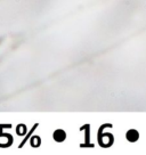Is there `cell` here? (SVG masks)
Returning <instances> with one entry per match:
<instances>
[{
	"label": "cell",
	"mask_w": 146,
	"mask_h": 155,
	"mask_svg": "<svg viewBox=\"0 0 146 155\" xmlns=\"http://www.w3.org/2000/svg\"><path fill=\"white\" fill-rule=\"evenodd\" d=\"M65 138H66L65 131H63V130H56V131L54 132V139H55L56 142L61 143V142L65 140Z\"/></svg>",
	"instance_id": "6da1fadb"
},
{
	"label": "cell",
	"mask_w": 146,
	"mask_h": 155,
	"mask_svg": "<svg viewBox=\"0 0 146 155\" xmlns=\"http://www.w3.org/2000/svg\"><path fill=\"white\" fill-rule=\"evenodd\" d=\"M17 134L18 135H24L25 134V127L24 125H19V128H17Z\"/></svg>",
	"instance_id": "7a4b0ae2"
}]
</instances>
